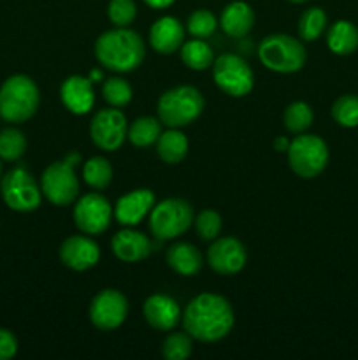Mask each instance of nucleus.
<instances>
[{
	"mask_svg": "<svg viewBox=\"0 0 358 360\" xmlns=\"http://www.w3.org/2000/svg\"><path fill=\"white\" fill-rule=\"evenodd\" d=\"M154 206V193L147 188H137L119 197L114 206V217L118 224L133 227L140 224Z\"/></svg>",
	"mask_w": 358,
	"mask_h": 360,
	"instance_id": "obj_16",
	"label": "nucleus"
},
{
	"mask_svg": "<svg viewBox=\"0 0 358 360\" xmlns=\"http://www.w3.org/2000/svg\"><path fill=\"white\" fill-rule=\"evenodd\" d=\"M100 259V248L90 236H70L60 245V260L72 271H88Z\"/></svg>",
	"mask_w": 358,
	"mask_h": 360,
	"instance_id": "obj_15",
	"label": "nucleus"
},
{
	"mask_svg": "<svg viewBox=\"0 0 358 360\" xmlns=\"http://www.w3.org/2000/svg\"><path fill=\"white\" fill-rule=\"evenodd\" d=\"M142 313L146 322L157 330H172L181 320V309L175 299L165 294H154L144 301Z\"/></svg>",
	"mask_w": 358,
	"mask_h": 360,
	"instance_id": "obj_17",
	"label": "nucleus"
},
{
	"mask_svg": "<svg viewBox=\"0 0 358 360\" xmlns=\"http://www.w3.org/2000/svg\"><path fill=\"white\" fill-rule=\"evenodd\" d=\"M112 253L118 257L119 260L128 264L140 262V260L147 259L153 250V243L142 232L132 231V229H123V231L116 232L111 239Z\"/></svg>",
	"mask_w": 358,
	"mask_h": 360,
	"instance_id": "obj_18",
	"label": "nucleus"
},
{
	"mask_svg": "<svg viewBox=\"0 0 358 360\" xmlns=\"http://www.w3.org/2000/svg\"><path fill=\"white\" fill-rule=\"evenodd\" d=\"M181 60L188 69L192 70H206L209 67H213L214 62V53L211 49V46L207 44L204 39H195L192 41L183 42L181 49Z\"/></svg>",
	"mask_w": 358,
	"mask_h": 360,
	"instance_id": "obj_25",
	"label": "nucleus"
},
{
	"mask_svg": "<svg viewBox=\"0 0 358 360\" xmlns=\"http://www.w3.org/2000/svg\"><path fill=\"white\" fill-rule=\"evenodd\" d=\"M290 2H297V4H300V2H305V0H290Z\"/></svg>",
	"mask_w": 358,
	"mask_h": 360,
	"instance_id": "obj_41",
	"label": "nucleus"
},
{
	"mask_svg": "<svg viewBox=\"0 0 358 360\" xmlns=\"http://www.w3.org/2000/svg\"><path fill=\"white\" fill-rule=\"evenodd\" d=\"M126 118L119 109L105 108L95 112L90 123V137L97 148L104 151H116L126 139Z\"/></svg>",
	"mask_w": 358,
	"mask_h": 360,
	"instance_id": "obj_12",
	"label": "nucleus"
},
{
	"mask_svg": "<svg viewBox=\"0 0 358 360\" xmlns=\"http://www.w3.org/2000/svg\"><path fill=\"white\" fill-rule=\"evenodd\" d=\"M41 104L39 86L32 77L14 74L0 86V118L7 123H25Z\"/></svg>",
	"mask_w": 358,
	"mask_h": 360,
	"instance_id": "obj_3",
	"label": "nucleus"
},
{
	"mask_svg": "<svg viewBox=\"0 0 358 360\" xmlns=\"http://www.w3.org/2000/svg\"><path fill=\"white\" fill-rule=\"evenodd\" d=\"M326 28V14L325 11L319 7H311L302 13L300 20H298V35L302 41L312 42L323 34Z\"/></svg>",
	"mask_w": 358,
	"mask_h": 360,
	"instance_id": "obj_29",
	"label": "nucleus"
},
{
	"mask_svg": "<svg viewBox=\"0 0 358 360\" xmlns=\"http://www.w3.org/2000/svg\"><path fill=\"white\" fill-rule=\"evenodd\" d=\"M161 134V122L153 118V116H140L137 118L132 125L128 127V137L130 143L137 148H147L158 141Z\"/></svg>",
	"mask_w": 358,
	"mask_h": 360,
	"instance_id": "obj_26",
	"label": "nucleus"
},
{
	"mask_svg": "<svg viewBox=\"0 0 358 360\" xmlns=\"http://www.w3.org/2000/svg\"><path fill=\"white\" fill-rule=\"evenodd\" d=\"M288 146H290V139L284 136H279L274 139V150L276 151H286Z\"/></svg>",
	"mask_w": 358,
	"mask_h": 360,
	"instance_id": "obj_38",
	"label": "nucleus"
},
{
	"mask_svg": "<svg viewBox=\"0 0 358 360\" xmlns=\"http://www.w3.org/2000/svg\"><path fill=\"white\" fill-rule=\"evenodd\" d=\"M151 48L160 55H172L185 42V28L174 16H164L150 28Z\"/></svg>",
	"mask_w": 358,
	"mask_h": 360,
	"instance_id": "obj_20",
	"label": "nucleus"
},
{
	"mask_svg": "<svg viewBox=\"0 0 358 360\" xmlns=\"http://www.w3.org/2000/svg\"><path fill=\"white\" fill-rule=\"evenodd\" d=\"M88 79H90L91 83H93V81H100V79H104V74H102L100 70H91L90 76H88Z\"/></svg>",
	"mask_w": 358,
	"mask_h": 360,
	"instance_id": "obj_40",
	"label": "nucleus"
},
{
	"mask_svg": "<svg viewBox=\"0 0 358 360\" xmlns=\"http://www.w3.org/2000/svg\"><path fill=\"white\" fill-rule=\"evenodd\" d=\"M248 262L246 246L235 238H216L207 250V264L211 269L221 276H234L241 273Z\"/></svg>",
	"mask_w": 358,
	"mask_h": 360,
	"instance_id": "obj_14",
	"label": "nucleus"
},
{
	"mask_svg": "<svg viewBox=\"0 0 358 360\" xmlns=\"http://www.w3.org/2000/svg\"><path fill=\"white\" fill-rule=\"evenodd\" d=\"M332 118L344 129L358 127V95H343L332 105Z\"/></svg>",
	"mask_w": 358,
	"mask_h": 360,
	"instance_id": "obj_31",
	"label": "nucleus"
},
{
	"mask_svg": "<svg viewBox=\"0 0 358 360\" xmlns=\"http://www.w3.org/2000/svg\"><path fill=\"white\" fill-rule=\"evenodd\" d=\"M202 94L195 86L181 84L165 91L157 105L158 120L171 129H181L195 122L204 111Z\"/></svg>",
	"mask_w": 358,
	"mask_h": 360,
	"instance_id": "obj_4",
	"label": "nucleus"
},
{
	"mask_svg": "<svg viewBox=\"0 0 358 360\" xmlns=\"http://www.w3.org/2000/svg\"><path fill=\"white\" fill-rule=\"evenodd\" d=\"M0 193L7 207L18 213H32L42 202V190L25 167H14L0 181Z\"/></svg>",
	"mask_w": 358,
	"mask_h": 360,
	"instance_id": "obj_8",
	"label": "nucleus"
},
{
	"mask_svg": "<svg viewBox=\"0 0 358 360\" xmlns=\"http://www.w3.org/2000/svg\"><path fill=\"white\" fill-rule=\"evenodd\" d=\"M168 267L181 276H195L204 266L202 253L190 243H174L165 253Z\"/></svg>",
	"mask_w": 358,
	"mask_h": 360,
	"instance_id": "obj_22",
	"label": "nucleus"
},
{
	"mask_svg": "<svg viewBox=\"0 0 358 360\" xmlns=\"http://www.w3.org/2000/svg\"><path fill=\"white\" fill-rule=\"evenodd\" d=\"M220 25L225 34L230 35V37H244L255 27V13H253L249 4L242 2V0H235V2H230L223 9Z\"/></svg>",
	"mask_w": 358,
	"mask_h": 360,
	"instance_id": "obj_21",
	"label": "nucleus"
},
{
	"mask_svg": "<svg viewBox=\"0 0 358 360\" xmlns=\"http://www.w3.org/2000/svg\"><path fill=\"white\" fill-rule=\"evenodd\" d=\"M157 153L165 164H181L185 160L186 153H188V139L179 129L165 130L157 141Z\"/></svg>",
	"mask_w": 358,
	"mask_h": 360,
	"instance_id": "obj_24",
	"label": "nucleus"
},
{
	"mask_svg": "<svg viewBox=\"0 0 358 360\" xmlns=\"http://www.w3.org/2000/svg\"><path fill=\"white\" fill-rule=\"evenodd\" d=\"M221 227H223V221H221L220 213L214 210H204L195 218L197 234L204 241H213V239H216L220 236Z\"/></svg>",
	"mask_w": 358,
	"mask_h": 360,
	"instance_id": "obj_35",
	"label": "nucleus"
},
{
	"mask_svg": "<svg viewBox=\"0 0 358 360\" xmlns=\"http://www.w3.org/2000/svg\"><path fill=\"white\" fill-rule=\"evenodd\" d=\"M258 58L269 70L293 74L305 65L307 53L298 39L286 34H272L260 42Z\"/></svg>",
	"mask_w": 358,
	"mask_h": 360,
	"instance_id": "obj_5",
	"label": "nucleus"
},
{
	"mask_svg": "<svg viewBox=\"0 0 358 360\" xmlns=\"http://www.w3.org/2000/svg\"><path fill=\"white\" fill-rule=\"evenodd\" d=\"M83 178L93 190H105L112 181V167L107 158L91 157L83 167Z\"/></svg>",
	"mask_w": 358,
	"mask_h": 360,
	"instance_id": "obj_28",
	"label": "nucleus"
},
{
	"mask_svg": "<svg viewBox=\"0 0 358 360\" xmlns=\"http://www.w3.org/2000/svg\"><path fill=\"white\" fill-rule=\"evenodd\" d=\"M0 176H2V164H0Z\"/></svg>",
	"mask_w": 358,
	"mask_h": 360,
	"instance_id": "obj_42",
	"label": "nucleus"
},
{
	"mask_svg": "<svg viewBox=\"0 0 358 360\" xmlns=\"http://www.w3.org/2000/svg\"><path fill=\"white\" fill-rule=\"evenodd\" d=\"M312 120H314V112H312L311 105L307 102H291L290 105H286L283 115L284 127L290 134H304L309 127L312 125Z\"/></svg>",
	"mask_w": 358,
	"mask_h": 360,
	"instance_id": "obj_27",
	"label": "nucleus"
},
{
	"mask_svg": "<svg viewBox=\"0 0 358 360\" xmlns=\"http://www.w3.org/2000/svg\"><path fill=\"white\" fill-rule=\"evenodd\" d=\"M98 63L114 72H132L142 63L146 46L142 37L128 27H116L104 32L95 42Z\"/></svg>",
	"mask_w": 358,
	"mask_h": 360,
	"instance_id": "obj_2",
	"label": "nucleus"
},
{
	"mask_svg": "<svg viewBox=\"0 0 358 360\" xmlns=\"http://www.w3.org/2000/svg\"><path fill=\"white\" fill-rule=\"evenodd\" d=\"M193 225V207L188 200L165 199L154 204L150 213L151 234L158 241H171L185 234Z\"/></svg>",
	"mask_w": 358,
	"mask_h": 360,
	"instance_id": "obj_7",
	"label": "nucleus"
},
{
	"mask_svg": "<svg viewBox=\"0 0 358 360\" xmlns=\"http://www.w3.org/2000/svg\"><path fill=\"white\" fill-rule=\"evenodd\" d=\"M286 155L291 171L304 179L319 176L329 164L326 143L314 134H298L293 141H290Z\"/></svg>",
	"mask_w": 358,
	"mask_h": 360,
	"instance_id": "obj_6",
	"label": "nucleus"
},
{
	"mask_svg": "<svg viewBox=\"0 0 358 360\" xmlns=\"http://www.w3.org/2000/svg\"><path fill=\"white\" fill-rule=\"evenodd\" d=\"M218 27V20L211 11L197 9L193 11L186 21V30L195 39H207L214 34Z\"/></svg>",
	"mask_w": 358,
	"mask_h": 360,
	"instance_id": "obj_34",
	"label": "nucleus"
},
{
	"mask_svg": "<svg viewBox=\"0 0 358 360\" xmlns=\"http://www.w3.org/2000/svg\"><path fill=\"white\" fill-rule=\"evenodd\" d=\"M234 308L218 294H200L188 302L183 313L185 330L197 341L216 343L234 329Z\"/></svg>",
	"mask_w": 358,
	"mask_h": 360,
	"instance_id": "obj_1",
	"label": "nucleus"
},
{
	"mask_svg": "<svg viewBox=\"0 0 358 360\" xmlns=\"http://www.w3.org/2000/svg\"><path fill=\"white\" fill-rule=\"evenodd\" d=\"M74 224L83 234L100 236L112 220V206L102 193L91 192L81 197L74 206Z\"/></svg>",
	"mask_w": 358,
	"mask_h": 360,
	"instance_id": "obj_11",
	"label": "nucleus"
},
{
	"mask_svg": "<svg viewBox=\"0 0 358 360\" xmlns=\"http://www.w3.org/2000/svg\"><path fill=\"white\" fill-rule=\"evenodd\" d=\"M144 2L150 7H153V9H165V7L172 6L175 0H144Z\"/></svg>",
	"mask_w": 358,
	"mask_h": 360,
	"instance_id": "obj_39",
	"label": "nucleus"
},
{
	"mask_svg": "<svg viewBox=\"0 0 358 360\" xmlns=\"http://www.w3.org/2000/svg\"><path fill=\"white\" fill-rule=\"evenodd\" d=\"M213 77L216 86L230 97H246L251 94L255 76L242 56L225 53L213 62Z\"/></svg>",
	"mask_w": 358,
	"mask_h": 360,
	"instance_id": "obj_9",
	"label": "nucleus"
},
{
	"mask_svg": "<svg viewBox=\"0 0 358 360\" xmlns=\"http://www.w3.org/2000/svg\"><path fill=\"white\" fill-rule=\"evenodd\" d=\"M102 95L111 108H125L132 101V86L123 77H107L102 84Z\"/></svg>",
	"mask_w": 358,
	"mask_h": 360,
	"instance_id": "obj_30",
	"label": "nucleus"
},
{
	"mask_svg": "<svg viewBox=\"0 0 358 360\" xmlns=\"http://www.w3.org/2000/svg\"><path fill=\"white\" fill-rule=\"evenodd\" d=\"M60 98L67 111L72 115H86L95 104V94L91 81L83 76L67 77L60 88Z\"/></svg>",
	"mask_w": 358,
	"mask_h": 360,
	"instance_id": "obj_19",
	"label": "nucleus"
},
{
	"mask_svg": "<svg viewBox=\"0 0 358 360\" xmlns=\"http://www.w3.org/2000/svg\"><path fill=\"white\" fill-rule=\"evenodd\" d=\"M74 165L69 158L60 162H53L44 169L41 176L42 195L53 206H69L79 195V181L74 172Z\"/></svg>",
	"mask_w": 358,
	"mask_h": 360,
	"instance_id": "obj_10",
	"label": "nucleus"
},
{
	"mask_svg": "<svg viewBox=\"0 0 358 360\" xmlns=\"http://www.w3.org/2000/svg\"><path fill=\"white\" fill-rule=\"evenodd\" d=\"M193 343L188 333H172L161 343V357L167 360H186L192 355Z\"/></svg>",
	"mask_w": 358,
	"mask_h": 360,
	"instance_id": "obj_33",
	"label": "nucleus"
},
{
	"mask_svg": "<svg viewBox=\"0 0 358 360\" xmlns=\"http://www.w3.org/2000/svg\"><path fill=\"white\" fill-rule=\"evenodd\" d=\"M27 151V139L18 129H4L0 132V160L16 162Z\"/></svg>",
	"mask_w": 358,
	"mask_h": 360,
	"instance_id": "obj_32",
	"label": "nucleus"
},
{
	"mask_svg": "<svg viewBox=\"0 0 358 360\" xmlns=\"http://www.w3.org/2000/svg\"><path fill=\"white\" fill-rule=\"evenodd\" d=\"M107 16L114 27H128L137 16V6L133 0H111L107 6Z\"/></svg>",
	"mask_w": 358,
	"mask_h": 360,
	"instance_id": "obj_36",
	"label": "nucleus"
},
{
	"mask_svg": "<svg viewBox=\"0 0 358 360\" xmlns=\"http://www.w3.org/2000/svg\"><path fill=\"white\" fill-rule=\"evenodd\" d=\"M326 46L333 55H351L358 49V28L351 21H336L326 34Z\"/></svg>",
	"mask_w": 358,
	"mask_h": 360,
	"instance_id": "obj_23",
	"label": "nucleus"
},
{
	"mask_svg": "<svg viewBox=\"0 0 358 360\" xmlns=\"http://www.w3.org/2000/svg\"><path fill=\"white\" fill-rule=\"evenodd\" d=\"M128 315V301L121 292L105 288L98 292L90 304V322L98 330H114L121 326Z\"/></svg>",
	"mask_w": 358,
	"mask_h": 360,
	"instance_id": "obj_13",
	"label": "nucleus"
},
{
	"mask_svg": "<svg viewBox=\"0 0 358 360\" xmlns=\"http://www.w3.org/2000/svg\"><path fill=\"white\" fill-rule=\"evenodd\" d=\"M18 354V340L11 330L0 329V360H9Z\"/></svg>",
	"mask_w": 358,
	"mask_h": 360,
	"instance_id": "obj_37",
	"label": "nucleus"
}]
</instances>
